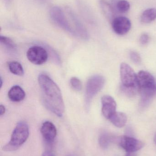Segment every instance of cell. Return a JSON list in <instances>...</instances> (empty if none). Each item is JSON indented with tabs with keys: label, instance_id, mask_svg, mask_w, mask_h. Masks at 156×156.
<instances>
[{
	"label": "cell",
	"instance_id": "cell-1",
	"mask_svg": "<svg viewBox=\"0 0 156 156\" xmlns=\"http://www.w3.org/2000/svg\"><path fill=\"white\" fill-rule=\"evenodd\" d=\"M38 80L44 106L57 116L62 117L65 112V104L59 87L46 74H40Z\"/></svg>",
	"mask_w": 156,
	"mask_h": 156
},
{
	"label": "cell",
	"instance_id": "cell-2",
	"mask_svg": "<svg viewBox=\"0 0 156 156\" xmlns=\"http://www.w3.org/2000/svg\"><path fill=\"white\" fill-rule=\"evenodd\" d=\"M137 75L138 90L143 104L146 105L156 95V82L149 72L142 70Z\"/></svg>",
	"mask_w": 156,
	"mask_h": 156
},
{
	"label": "cell",
	"instance_id": "cell-3",
	"mask_svg": "<svg viewBox=\"0 0 156 156\" xmlns=\"http://www.w3.org/2000/svg\"><path fill=\"white\" fill-rule=\"evenodd\" d=\"M29 136V127L26 122H19L15 127L9 143L3 147V150L12 152L18 149L27 140Z\"/></svg>",
	"mask_w": 156,
	"mask_h": 156
},
{
	"label": "cell",
	"instance_id": "cell-4",
	"mask_svg": "<svg viewBox=\"0 0 156 156\" xmlns=\"http://www.w3.org/2000/svg\"><path fill=\"white\" fill-rule=\"evenodd\" d=\"M120 75L123 91L129 95H134L136 89L138 90L137 74L128 64L122 63L120 67Z\"/></svg>",
	"mask_w": 156,
	"mask_h": 156
},
{
	"label": "cell",
	"instance_id": "cell-5",
	"mask_svg": "<svg viewBox=\"0 0 156 156\" xmlns=\"http://www.w3.org/2000/svg\"><path fill=\"white\" fill-rule=\"evenodd\" d=\"M104 83L105 79L100 75H94L88 80L85 94V106L87 110L89 109L93 99L102 90Z\"/></svg>",
	"mask_w": 156,
	"mask_h": 156
},
{
	"label": "cell",
	"instance_id": "cell-6",
	"mask_svg": "<svg viewBox=\"0 0 156 156\" xmlns=\"http://www.w3.org/2000/svg\"><path fill=\"white\" fill-rule=\"evenodd\" d=\"M49 15L53 22L64 31L77 36L74 28L71 27L62 9L58 6L52 7L49 11Z\"/></svg>",
	"mask_w": 156,
	"mask_h": 156
},
{
	"label": "cell",
	"instance_id": "cell-7",
	"mask_svg": "<svg viewBox=\"0 0 156 156\" xmlns=\"http://www.w3.org/2000/svg\"><path fill=\"white\" fill-rule=\"evenodd\" d=\"M27 57L32 64L39 66L46 62L48 58V53L43 47L34 46L27 50Z\"/></svg>",
	"mask_w": 156,
	"mask_h": 156
},
{
	"label": "cell",
	"instance_id": "cell-8",
	"mask_svg": "<svg viewBox=\"0 0 156 156\" xmlns=\"http://www.w3.org/2000/svg\"><path fill=\"white\" fill-rule=\"evenodd\" d=\"M118 143L127 153H135L142 149L144 145L142 141L127 136H121Z\"/></svg>",
	"mask_w": 156,
	"mask_h": 156
},
{
	"label": "cell",
	"instance_id": "cell-9",
	"mask_svg": "<svg viewBox=\"0 0 156 156\" xmlns=\"http://www.w3.org/2000/svg\"><path fill=\"white\" fill-rule=\"evenodd\" d=\"M111 23L113 30L119 35H123L127 34L132 27L130 19L125 16L115 17Z\"/></svg>",
	"mask_w": 156,
	"mask_h": 156
},
{
	"label": "cell",
	"instance_id": "cell-10",
	"mask_svg": "<svg viewBox=\"0 0 156 156\" xmlns=\"http://www.w3.org/2000/svg\"><path fill=\"white\" fill-rule=\"evenodd\" d=\"M67 11L72 23L74 25V30L77 36L84 40H88L89 38V33L82 23L81 22L79 18L74 12L69 7L67 8Z\"/></svg>",
	"mask_w": 156,
	"mask_h": 156
},
{
	"label": "cell",
	"instance_id": "cell-11",
	"mask_svg": "<svg viewBox=\"0 0 156 156\" xmlns=\"http://www.w3.org/2000/svg\"><path fill=\"white\" fill-rule=\"evenodd\" d=\"M102 112L106 119L110 118L116 112V103L110 95H103L101 98Z\"/></svg>",
	"mask_w": 156,
	"mask_h": 156
},
{
	"label": "cell",
	"instance_id": "cell-12",
	"mask_svg": "<svg viewBox=\"0 0 156 156\" xmlns=\"http://www.w3.org/2000/svg\"><path fill=\"white\" fill-rule=\"evenodd\" d=\"M41 134L45 141L49 144L54 142L57 135V130L54 124L49 121L45 122L42 124L41 129Z\"/></svg>",
	"mask_w": 156,
	"mask_h": 156
},
{
	"label": "cell",
	"instance_id": "cell-13",
	"mask_svg": "<svg viewBox=\"0 0 156 156\" xmlns=\"http://www.w3.org/2000/svg\"><path fill=\"white\" fill-rule=\"evenodd\" d=\"M8 96L12 101L18 102L24 100L25 97V93L20 86L14 85L8 91Z\"/></svg>",
	"mask_w": 156,
	"mask_h": 156
},
{
	"label": "cell",
	"instance_id": "cell-14",
	"mask_svg": "<svg viewBox=\"0 0 156 156\" xmlns=\"http://www.w3.org/2000/svg\"><path fill=\"white\" fill-rule=\"evenodd\" d=\"M100 5L106 18L109 22L111 23L115 17L113 7L105 0H100Z\"/></svg>",
	"mask_w": 156,
	"mask_h": 156
},
{
	"label": "cell",
	"instance_id": "cell-15",
	"mask_svg": "<svg viewBox=\"0 0 156 156\" xmlns=\"http://www.w3.org/2000/svg\"><path fill=\"white\" fill-rule=\"evenodd\" d=\"M0 43L4 49L11 54H15L17 52V47L15 43L9 37L1 36Z\"/></svg>",
	"mask_w": 156,
	"mask_h": 156
},
{
	"label": "cell",
	"instance_id": "cell-16",
	"mask_svg": "<svg viewBox=\"0 0 156 156\" xmlns=\"http://www.w3.org/2000/svg\"><path fill=\"white\" fill-rule=\"evenodd\" d=\"M109 120L114 125L121 128L125 126L127 122V116L124 113L116 112Z\"/></svg>",
	"mask_w": 156,
	"mask_h": 156
},
{
	"label": "cell",
	"instance_id": "cell-17",
	"mask_svg": "<svg viewBox=\"0 0 156 156\" xmlns=\"http://www.w3.org/2000/svg\"><path fill=\"white\" fill-rule=\"evenodd\" d=\"M156 19V9L148 8L144 11L141 16V21L143 23H149Z\"/></svg>",
	"mask_w": 156,
	"mask_h": 156
},
{
	"label": "cell",
	"instance_id": "cell-18",
	"mask_svg": "<svg viewBox=\"0 0 156 156\" xmlns=\"http://www.w3.org/2000/svg\"><path fill=\"white\" fill-rule=\"evenodd\" d=\"M8 68L12 74L19 76H24V68L21 64L16 61H11L8 62Z\"/></svg>",
	"mask_w": 156,
	"mask_h": 156
},
{
	"label": "cell",
	"instance_id": "cell-19",
	"mask_svg": "<svg viewBox=\"0 0 156 156\" xmlns=\"http://www.w3.org/2000/svg\"><path fill=\"white\" fill-rule=\"evenodd\" d=\"M114 137L108 134H102L99 138V144L102 148L106 149L108 148L110 144L114 141Z\"/></svg>",
	"mask_w": 156,
	"mask_h": 156
},
{
	"label": "cell",
	"instance_id": "cell-20",
	"mask_svg": "<svg viewBox=\"0 0 156 156\" xmlns=\"http://www.w3.org/2000/svg\"><path fill=\"white\" fill-rule=\"evenodd\" d=\"M116 7L119 12L122 13H126L130 8V4L126 0H120L116 4Z\"/></svg>",
	"mask_w": 156,
	"mask_h": 156
},
{
	"label": "cell",
	"instance_id": "cell-21",
	"mask_svg": "<svg viewBox=\"0 0 156 156\" xmlns=\"http://www.w3.org/2000/svg\"><path fill=\"white\" fill-rule=\"evenodd\" d=\"M71 86L76 91H80L82 89V83L80 80L77 77H72L70 81Z\"/></svg>",
	"mask_w": 156,
	"mask_h": 156
},
{
	"label": "cell",
	"instance_id": "cell-22",
	"mask_svg": "<svg viewBox=\"0 0 156 156\" xmlns=\"http://www.w3.org/2000/svg\"><path fill=\"white\" fill-rule=\"evenodd\" d=\"M130 58L134 63L136 64L140 63L141 62V58L140 55L136 52H133V51L131 52L130 53Z\"/></svg>",
	"mask_w": 156,
	"mask_h": 156
},
{
	"label": "cell",
	"instance_id": "cell-23",
	"mask_svg": "<svg viewBox=\"0 0 156 156\" xmlns=\"http://www.w3.org/2000/svg\"><path fill=\"white\" fill-rule=\"evenodd\" d=\"M149 40V37L147 34H143L140 37V42L142 44H146Z\"/></svg>",
	"mask_w": 156,
	"mask_h": 156
},
{
	"label": "cell",
	"instance_id": "cell-24",
	"mask_svg": "<svg viewBox=\"0 0 156 156\" xmlns=\"http://www.w3.org/2000/svg\"><path fill=\"white\" fill-rule=\"evenodd\" d=\"M5 112V108L3 105H0V115L1 116L3 115Z\"/></svg>",
	"mask_w": 156,
	"mask_h": 156
},
{
	"label": "cell",
	"instance_id": "cell-25",
	"mask_svg": "<svg viewBox=\"0 0 156 156\" xmlns=\"http://www.w3.org/2000/svg\"><path fill=\"white\" fill-rule=\"evenodd\" d=\"M42 156H55V154L50 151H46L43 154Z\"/></svg>",
	"mask_w": 156,
	"mask_h": 156
},
{
	"label": "cell",
	"instance_id": "cell-26",
	"mask_svg": "<svg viewBox=\"0 0 156 156\" xmlns=\"http://www.w3.org/2000/svg\"><path fill=\"white\" fill-rule=\"evenodd\" d=\"M125 156H136V154L135 153H127Z\"/></svg>",
	"mask_w": 156,
	"mask_h": 156
},
{
	"label": "cell",
	"instance_id": "cell-27",
	"mask_svg": "<svg viewBox=\"0 0 156 156\" xmlns=\"http://www.w3.org/2000/svg\"><path fill=\"white\" fill-rule=\"evenodd\" d=\"M154 141H155V144H156V134H155V136Z\"/></svg>",
	"mask_w": 156,
	"mask_h": 156
},
{
	"label": "cell",
	"instance_id": "cell-28",
	"mask_svg": "<svg viewBox=\"0 0 156 156\" xmlns=\"http://www.w3.org/2000/svg\"><path fill=\"white\" fill-rule=\"evenodd\" d=\"M67 156H74L72 155H68Z\"/></svg>",
	"mask_w": 156,
	"mask_h": 156
}]
</instances>
